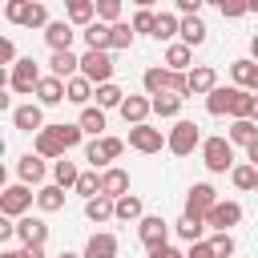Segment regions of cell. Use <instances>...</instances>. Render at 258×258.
Returning a JSON list of instances; mask_svg holds the SVG:
<instances>
[{"label": "cell", "instance_id": "obj_28", "mask_svg": "<svg viewBox=\"0 0 258 258\" xmlns=\"http://www.w3.org/2000/svg\"><path fill=\"white\" fill-rule=\"evenodd\" d=\"M206 20L202 16H181V44H189V48H198V44H206Z\"/></svg>", "mask_w": 258, "mask_h": 258}, {"label": "cell", "instance_id": "obj_38", "mask_svg": "<svg viewBox=\"0 0 258 258\" xmlns=\"http://www.w3.org/2000/svg\"><path fill=\"white\" fill-rule=\"evenodd\" d=\"M173 230L194 246V242H202V234H206V218H185V214H181V222H177Z\"/></svg>", "mask_w": 258, "mask_h": 258}, {"label": "cell", "instance_id": "obj_7", "mask_svg": "<svg viewBox=\"0 0 258 258\" xmlns=\"http://www.w3.org/2000/svg\"><path fill=\"white\" fill-rule=\"evenodd\" d=\"M121 153H125V141H121V137H93V141L85 145V161H89L93 169L109 165V161L121 157Z\"/></svg>", "mask_w": 258, "mask_h": 258}, {"label": "cell", "instance_id": "obj_10", "mask_svg": "<svg viewBox=\"0 0 258 258\" xmlns=\"http://www.w3.org/2000/svg\"><path fill=\"white\" fill-rule=\"evenodd\" d=\"M214 206H218V189L210 181L189 185V194H185V218H206Z\"/></svg>", "mask_w": 258, "mask_h": 258}, {"label": "cell", "instance_id": "obj_22", "mask_svg": "<svg viewBox=\"0 0 258 258\" xmlns=\"http://www.w3.org/2000/svg\"><path fill=\"white\" fill-rule=\"evenodd\" d=\"M60 101H69L64 97V81L60 77H40V85H36V105H60Z\"/></svg>", "mask_w": 258, "mask_h": 258}, {"label": "cell", "instance_id": "obj_44", "mask_svg": "<svg viewBox=\"0 0 258 258\" xmlns=\"http://www.w3.org/2000/svg\"><path fill=\"white\" fill-rule=\"evenodd\" d=\"M133 36H137V32H133V24H125V20H117V24H113V52H121V48H129V44H133Z\"/></svg>", "mask_w": 258, "mask_h": 258}, {"label": "cell", "instance_id": "obj_59", "mask_svg": "<svg viewBox=\"0 0 258 258\" xmlns=\"http://www.w3.org/2000/svg\"><path fill=\"white\" fill-rule=\"evenodd\" d=\"M73 4H89V0H69V8H73Z\"/></svg>", "mask_w": 258, "mask_h": 258}, {"label": "cell", "instance_id": "obj_48", "mask_svg": "<svg viewBox=\"0 0 258 258\" xmlns=\"http://www.w3.org/2000/svg\"><path fill=\"white\" fill-rule=\"evenodd\" d=\"M246 12H254V0H226V4H222V16H226V20H238V16H246Z\"/></svg>", "mask_w": 258, "mask_h": 258}, {"label": "cell", "instance_id": "obj_56", "mask_svg": "<svg viewBox=\"0 0 258 258\" xmlns=\"http://www.w3.org/2000/svg\"><path fill=\"white\" fill-rule=\"evenodd\" d=\"M56 258H85V254H73V250H60Z\"/></svg>", "mask_w": 258, "mask_h": 258}, {"label": "cell", "instance_id": "obj_54", "mask_svg": "<svg viewBox=\"0 0 258 258\" xmlns=\"http://www.w3.org/2000/svg\"><path fill=\"white\" fill-rule=\"evenodd\" d=\"M246 161H250V165H258V141H254V145H246Z\"/></svg>", "mask_w": 258, "mask_h": 258}, {"label": "cell", "instance_id": "obj_13", "mask_svg": "<svg viewBox=\"0 0 258 258\" xmlns=\"http://www.w3.org/2000/svg\"><path fill=\"white\" fill-rule=\"evenodd\" d=\"M16 238H20V246H44V238H48V222L24 214V218H16Z\"/></svg>", "mask_w": 258, "mask_h": 258}, {"label": "cell", "instance_id": "obj_2", "mask_svg": "<svg viewBox=\"0 0 258 258\" xmlns=\"http://www.w3.org/2000/svg\"><path fill=\"white\" fill-rule=\"evenodd\" d=\"M202 161H206L210 173L234 169V141H230V137H206V141H202Z\"/></svg>", "mask_w": 258, "mask_h": 258}, {"label": "cell", "instance_id": "obj_34", "mask_svg": "<svg viewBox=\"0 0 258 258\" xmlns=\"http://www.w3.org/2000/svg\"><path fill=\"white\" fill-rule=\"evenodd\" d=\"M77 125H81L85 133H93V137H97V133L105 129V109H101V105H85V109H81V117H77Z\"/></svg>", "mask_w": 258, "mask_h": 258}, {"label": "cell", "instance_id": "obj_47", "mask_svg": "<svg viewBox=\"0 0 258 258\" xmlns=\"http://www.w3.org/2000/svg\"><path fill=\"white\" fill-rule=\"evenodd\" d=\"M97 20L117 24V20H121V0H97Z\"/></svg>", "mask_w": 258, "mask_h": 258}, {"label": "cell", "instance_id": "obj_14", "mask_svg": "<svg viewBox=\"0 0 258 258\" xmlns=\"http://www.w3.org/2000/svg\"><path fill=\"white\" fill-rule=\"evenodd\" d=\"M73 20H52L48 28H44V44L52 48V52H73Z\"/></svg>", "mask_w": 258, "mask_h": 258}, {"label": "cell", "instance_id": "obj_30", "mask_svg": "<svg viewBox=\"0 0 258 258\" xmlns=\"http://www.w3.org/2000/svg\"><path fill=\"white\" fill-rule=\"evenodd\" d=\"M189 60H194V48H189V44L173 40V44L165 48V69H173V73H185V69H189Z\"/></svg>", "mask_w": 258, "mask_h": 258}, {"label": "cell", "instance_id": "obj_1", "mask_svg": "<svg viewBox=\"0 0 258 258\" xmlns=\"http://www.w3.org/2000/svg\"><path fill=\"white\" fill-rule=\"evenodd\" d=\"M4 16H8V24H20V28H48L52 24L44 0H8Z\"/></svg>", "mask_w": 258, "mask_h": 258}, {"label": "cell", "instance_id": "obj_25", "mask_svg": "<svg viewBox=\"0 0 258 258\" xmlns=\"http://www.w3.org/2000/svg\"><path fill=\"white\" fill-rule=\"evenodd\" d=\"M64 97H69L73 105H81V109H85V105H89V97H97V85H93L89 77H81V73H77L73 81H64Z\"/></svg>", "mask_w": 258, "mask_h": 258}, {"label": "cell", "instance_id": "obj_29", "mask_svg": "<svg viewBox=\"0 0 258 258\" xmlns=\"http://www.w3.org/2000/svg\"><path fill=\"white\" fill-rule=\"evenodd\" d=\"M36 206H40V214H56V210H64V189L52 181V185H40L36 189Z\"/></svg>", "mask_w": 258, "mask_h": 258}, {"label": "cell", "instance_id": "obj_36", "mask_svg": "<svg viewBox=\"0 0 258 258\" xmlns=\"http://www.w3.org/2000/svg\"><path fill=\"white\" fill-rule=\"evenodd\" d=\"M173 36H181V16L161 12L157 16V28H153V40H173Z\"/></svg>", "mask_w": 258, "mask_h": 258}, {"label": "cell", "instance_id": "obj_46", "mask_svg": "<svg viewBox=\"0 0 258 258\" xmlns=\"http://www.w3.org/2000/svg\"><path fill=\"white\" fill-rule=\"evenodd\" d=\"M210 250H214V258H230V254H234V238H230L226 230H218V234L210 238Z\"/></svg>", "mask_w": 258, "mask_h": 258}, {"label": "cell", "instance_id": "obj_43", "mask_svg": "<svg viewBox=\"0 0 258 258\" xmlns=\"http://www.w3.org/2000/svg\"><path fill=\"white\" fill-rule=\"evenodd\" d=\"M129 24H133V32H145V36H153V28H157V12H153V8H137V16H133Z\"/></svg>", "mask_w": 258, "mask_h": 258}, {"label": "cell", "instance_id": "obj_17", "mask_svg": "<svg viewBox=\"0 0 258 258\" xmlns=\"http://www.w3.org/2000/svg\"><path fill=\"white\" fill-rule=\"evenodd\" d=\"M32 153H40L44 161H48V157H52V161H60V157H64L69 149L60 145V137H56V129H52V125H44V129L36 133V141H32Z\"/></svg>", "mask_w": 258, "mask_h": 258}, {"label": "cell", "instance_id": "obj_16", "mask_svg": "<svg viewBox=\"0 0 258 258\" xmlns=\"http://www.w3.org/2000/svg\"><path fill=\"white\" fill-rule=\"evenodd\" d=\"M141 85H145V97H161V93H173V69H161V64H153V69H145Z\"/></svg>", "mask_w": 258, "mask_h": 258}, {"label": "cell", "instance_id": "obj_45", "mask_svg": "<svg viewBox=\"0 0 258 258\" xmlns=\"http://www.w3.org/2000/svg\"><path fill=\"white\" fill-rule=\"evenodd\" d=\"M52 129H56V137H60V145H64V149L81 145V137H85V129H81V125H64V121H60V125H52Z\"/></svg>", "mask_w": 258, "mask_h": 258}, {"label": "cell", "instance_id": "obj_9", "mask_svg": "<svg viewBox=\"0 0 258 258\" xmlns=\"http://www.w3.org/2000/svg\"><path fill=\"white\" fill-rule=\"evenodd\" d=\"M165 141H169V133L153 129L149 121L129 129V149H137V153H161V149H165Z\"/></svg>", "mask_w": 258, "mask_h": 258}, {"label": "cell", "instance_id": "obj_19", "mask_svg": "<svg viewBox=\"0 0 258 258\" xmlns=\"http://www.w3.org/2000/svg\"><path fill=\"white\" fill-rule=\"evenodd\" d=\"M117 113H121L129 125H145V117L153 113V97H133V93H129V97H125V105H121Z\"/></svg>", "mask_w": 258, "mask_h": 258}, {"label": "cell", "instance_id": "obj_31", "mask_svg": "<svg viewBox=\"0 0 258 258\" xmlns=\"http://www.w3.org/2000/svg\"><path fill=\"white\" fill-rule=\"evenodd\" d=\"M230 77H234V85H238V89H250V85H254V77H258V60H250V56L230 60Z\"/></svg>", "mask_w": 258, "mask_h": 258}, {"label": "cell", "instance_id": "obj_5", "mask_svg": "<svg viewBox=\"0 0 258 258\" xmlns=\"http://www.w3.org/2000/svg\"><path fill=\"white\" fill-rule=\"evenodd\" d=\"M81 77H89L93 85H109L113 81V56L101 48H85L81 56Z\"/></svg>", "mask_w": 258, "mask_h": 258}, {"label": "cell", "instance_id": "obj_58", "mask_svg": "<svg viewBox=\"0 0 258 258\" xmlns=\"http://www.w3.org/2000/svg\"><path fill=\"white\" fill-rule=\"evenodd\" d=\"M254 121H258V97H254Z\"/></svg>", "mask_w": 258, "mask_h": 258}, {"label": "cell", "instance_id": "obj_4", "mask_svg": "<svg viewBox=\"0 0 258 258\" xmlns=\"http://www.w3.org/2000/svg\"><path fill=\"white\" fill-rule=\"evenodd\" d=\"M32 202H36V194H32L24 181L0 189V214H4V218H24V214L32 210Z\"/></svg>", "mask_w": 258, "mask_h": 258}, {"label": "cell", "instance_id": "obj_26", "mask_svg": "<svg viewBox=\"0 0 258 258\" xmlns=\"http://www.w3.org/2000/svg\"><path fill=\"white\" fill-rule=\"evenodd\" d=\"M48 69H52V77L73 81V77L81 73V56H73V52H52V56H48Z\"/></svg>", "mask_w": 258, "mask_h": 258}, {"label": "cell", "instance_id": "obj_52", "mask_svg": "<svg viewBox=\"0 0 258 258\" xmlns=\"http://www.w3.org/2000/svg\"><path fill=\"white\" fill-rule=\"evenodd\" d=\"M0 60L4 64H16V44L12 40H0Z\"/></svg>", "mask_w": 258, "mask_h": 258}, {"label": "cell", "instance_id": "obj_21", "mask_svg": "<svg viewBox=\"0 0 258 258\" xmlns=\"http://www.w3.org/2000/svg\"><path fill=\"white\" fill-rule=\"evenodd\" d=\"M85 44L89 48H101V52H113V24H105V20H93L85 32Z\"/></svg>", "mask_w": 258, "mask_h": 258}, {"label": "cell", "instance_id": "obj_53", "mask_svg": "<svg viewBox=\"0 0 258 258\" xmlns=\"http://www.w3.org/2000/svg\"><path fill=\"white\" fill-rule=\"evenodd\" d=\"M149 258H185V254L173 250V246H161V250H149Z\"/></svg>", "mask_w": 258, "mask_h": 258}, {"label": "cell", "instance_id": "obj_11", "mask_svg": "<svg viewBox=\"0 0 258 258\" xmlns=\"http://www.w3.org/2000/svg\"><path fill=\"white\" fill-rule=\"evenodd\" d=\"M238 85H218L210 97H206V113L210 117H234V105H238Z\"/></svg>", "mask_w": 258, "mask_h": 258}, {"label": "cell", "instance_id": "obj_61", "mask_svg": "<svg viewBox=\"0 0 258 258\" xmlns=\"http://www.w3.org/2000/svg\"><path fill=\"white\" fill-rule=\"evenodd\" d=\"M254 194H258V189H254Z\"/></svg>", "mask_w": 258, "mask_h": 258}, {"label": "cell", "instance_id": "obj_41", "mask_svg": "<svg viewBox=\"0 0 258 258\" xmlns=\"http://www.w3.org/2000/svg\"><path fill=\"white\" fill-rule=\"evenodd\" d=\"M73 189H77V194H81L85 202H89V198H97V194H101V173H97V169H89V173H81Z\"/></svg>", "mask_w": 258, "mask_h": 258}, {"label": "cell", "instance_id": "obj_50", "mask_svg": "<svg viewBox=\"0 0 258 258\" xmlns=\"http://www.w3.org/2000/svg\"><path fill=\"white\" fill-rule=\"evenodd\" d=\"M173 4H177V12H181V16H198L206 0H173Z\"/></svg>", "mask_w": 258, "mask_h": 258}, {"label": "cell", "instance_id": "obj_18", "mask_svg": "<svg viewBox=\"0 0 258 258\" xmlns=\"http://www.w3.org/2000/svg\"><path fill=\"white\" fill-rule=\"evenodd\" d=\"M189 77V93L194 97H210L214 89H218V73H214V64H198L194 73H185Z\"/></svg>", "mask_w": 258, "mask_h": 258}, {"label": "cell", "instance_id": "obj_51", "mask_svg": "<svg viewBox=\"0 0 258 258\" xmlns=\"http://www.w3.org/2000/svg\"><path fill=\"white\" fill-rule=\"evenodd\" d=\"M185 258H214V250H210V242H194L185 250Z\"/></svg>", "mask_w": 258, "mask_h": 258}, {"label": "cell", "instance_id": "obj_42", "mask_svg": "<svg viewBox=\"0 0 258 258\" xmlns=\"http://www.w3.org/2000/svg\"><path fill=\"white\" fill-rule=\"evenodd\" d=\"M69 20L81 24V28H89V24L97 20V0H89V4H73V8H69Z\"/></svg>", "mask_w": 258, "mask_h": 258}, {"label": "cell", "instance_id": "obj_33", "mask_svg": "<svg viewBox=\"0 0 258 258\" xmlns=\"http://www.w3.org/2000/svg\"><path fill=\"white\" fill-rule=\"evenodd\" d=\"M141 218H145V206H141L137 194L117 198V222H141Z\"/></svg>", "mask_w": 258, "mask_h": 258}, {"label": "cell", "instance_id": "obj_27", "mask_svg": "<svg viewBox=\"0 0 258 258\" xmlns=\"http://www.w3.org/2000/svg\"><path fill=\"white\" fill-rule=\"evenodd\" d=\"M85 258H117V238L113 234H93L89 242H85Z\"/></svg>", "mask_w": 258, "mask_h": 258}, {"label": "cell", "instance_id": "obj_39", "mask_svg": "<svg viewBox=\"0 0 258 258\" xmlns=\"http://www.w3.org/2000/svg\"><path fill=\"white\" fill-rule=\"evenodd\" d=\"M230 181H234L238 189H258V165H250V161H246V165H234V169H230Z\"/></svg>", "mask_w": 258, "mask_h": 258}, {"label": "cell", "instance_id": "obj_23", "mask_svg": "<svg viewBox=\"0 0 258 258\" xmlns=\"http://www.w3.org/2000/svg\"><path fill=\"white\" fill-rule=\"evenodd\" d=\"M16 173H20L24 185H40V181H44V157H40V153H24V157L16 161Z\"/></svg>", "mask_w": 258, "mask_h": 258}, {"label": "cell", "instance_id": "obj_12", "mask_svg": "<svg viewBox=\"0 0 258 258\" xmlns=\"http://www.w3.org/2000/svg\"><path fill=\"white\" fill-rule=\"evenodd\" d=\"M238 222H242V206H238V202H218V206L206 214V226H210L214 234H218V230L230 234V226H238Z\"/></svg>", "mask_w": 258, "mask_h": 258}, {"label": "cell", "instance_id": "obj_60", "mask_svg": "<svg viewBox=\"0 0 258 258\" xmlns=\"http://www.w3.org/2000/svg\"><path fill=\"white\" fill-rule=\"evenodd\" d=\"M206 4H218V8H222V4H226V0H206Z\"/></svg>", "mask_w": 258, "mask_h": 258}, {"label": "cell", "instance_id": "obj_37", "mask_svg": "<svg viewBox=\"0 0 258 258\" xmlns=\"http://www.w3.org/2000/svg\"><path fill=\"white\" fill-rule=\"evenodd\" d=\"M125 97H129V93H121L113 81H109V85H97V105H101V109H121Z\"/></svg>", "mask_w": 258, "mask_h": 258}, {"label": "cell", "instance_id": "obj_32", "mask_svg": "<svg viewBox=\"0 0 258 258\" xmlns=\"http://www.w3.org/2000/svg\"><path fill=\"white\" fill-rule=\"evenodd\" d=\"M230 141H234V145H254V141H258V121H250V117L230 121Z\"/></svg>", "mask_w": 258, "mask_h": 258}, {"label": "cell", "instance_id": "obj_35", "mask_svg": "<svg viewBox=\"0 0 258 258\" xmlns=\"http://www.w3.org/2000/svg\"><path fill=\"white\" fill-rule=\"evenodd\" d=\"M77 177H81V169L69 161V157H60V161H52V181L60 185V189H73L77 185Z\"/></svg>", "mask_w": 258, "mask_h": 258}, {"label": "cell", "instance_id": "obj_3", "mask_svg": "<svg viewBox=\"0 0 258 258\" xmlns=\"http://www.w3.org/2000/svg\"><path fill=\"white\" fill-rule=\"evenodd\" d=\"M198 145H202V133H198V125H194V121H185V117H177V121H173V129H169V141H165V149H169L173 157H189Z\"/></svg>", "mask_w": 258, "mask_h": 258}, {"label": "cell", "instance_id": "obj_6", "mask_svg": "<svg viewBox=\"0 0 258 258\" xmlns=\"http://www.w3.org/2000/svg\"><path fill=\"white\" fill-rule=\"evenodd\" d=\"M36 85H40V69H36V60H32V56L16 60V64H12V73H8V89H12V93L32 97V93H36Z\"/></svg>", "mask_w": 258, "mask_h": 258}, {"label": "cell", "instance_id": "obj_40", "mask_svg": "<svg viewBox=\"0 0 258 258\" xmlns=\"http://www.w3.org/2000/svg\"><path fill=\"white\" fill-rule=\"evenodd\" d=\"M181 101L185 97H177V93H161V97H153V113L157 117H177L181 113Z\"/></svg>", "mask_w": 258, "mask_h": 258}, {"label": "cell", "instance_id": "obj_24", "mask_svg": "<svg viewBox=\"0 0 258 258\" xmlns=\"http://www.w3.org/2000/svg\"><path fill=\"white\" fill-rule=\"evenodd\" d=\"M85 218L89 222H109V218H117V198H105V194H97V198H89L85 202Z\"/></svg>", "mask_w": 258, "mask_h": 258}, {"label": "cell", "instance_id": "obj_57", "mask_svg": "<svg viewBox=\"0 0 258 258\" xmlns=\"http://www.w3.org/2000/svg\"><path fill=\"white\" fill-rule=\"evenodd\" d=\"M133 4H137V8H153L157 0H133Z\"/></svg>", "mask_w": 258, "mask_h": 258}, {"label": "cell", "instance_id": "obj_55", "mask_svg": "<svg viewBox=\"0 0 258 258\" xmlns=\"http://www.w3.org/2000/svg\"><path fill=\"white\" fill-rule=\"evenodd\" d=\"M250 60H258V32L250 36Z\"/></svg>", "mask_w": 258, "mask_h": 258}, {"label": "cell", "instance_id": "obj_15", "mask_svg": "<svg viewBox=\"0 0 258 258\" xmlns=\"http://www.w3.org/2000/svg\"><path fill=\"white\" fill-rule=\"evenodd\" d=\"M12 125H16V129H24V133H40V129H44V109H40L36 101L16 105V109H12Z\"/></svg>", "mask_w": 258, "mask_h": 258}, {"label": "cell", "instance_id": "obj_20", "mask_svg": "<svg viewBox=\"0 0 258 258\" xmlns=\"http://www.w3.org/2000/svg\"><path fill=\"white\" fill-rule=\"evenodd\" d=\"M101 194H105V198H125V194H129V173H125L121 165H109V169L101 173Z\"/></svg>", "mask_w": 258, "mask_h": 258}, {"label": "cell", "instance_id": "obj_49", "mask_svg": "<svg viewBox=\"0 0 258 258\" xmlns=\"http://www.w3.org/2000/svg\"><path fill=\"white\" fill-rule=\"evenodd\" d=\"M0 258H44V246H20V250H0Z\"/></svg>", "mask_w": 258, "mask_h": 258}, {"label": "cell", "instance_id": "obj_8", "mask_svg": "<svg viewBox=\"0 0 258 258\" xmlns=\"http://www.w3.org/2000/svg\"><path fill=\"white\" fill-rule=\"evenodd\" d=\"M137 238L145 242V250H161V246H169V222L161 214H145L137 222Z\"/></svg>", "mask_w": 258, "mask_h": 258}]
</instances>
